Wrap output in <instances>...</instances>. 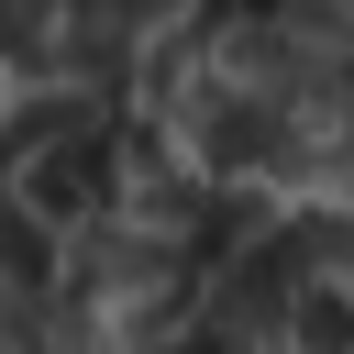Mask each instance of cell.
I'll return each instance as SVG.
<instances>
[{
  "label": "cell",
  "mask_w": 354,
  "mask_h": 354,
  "mask_svg": "<svg viewBox=\"0 0 354 354\" xmlns=\"http://www.w3.org/2000/svg\"><path fill=\"white\" fill-rule=\"evenodd\" d=\"M100 111H122L111 88H11V111H0V166H22L33 144H55V133H77V122H100Z\"/></svg>",
  "instance_id": "obj_2"
},
{
  "label": "cell",
  "mask_w": 354,
  "mask_h": 354,
  "mask_svg": "<svg viewBox=\"0 0 354 354\" xmlns=\"http://www.w3.org/2000/svg\"><path fill=\"white\" fill-rule=\"evenodd\" d=\"M122 155H133V111H100V122L33 144L22 166H0V188H11V210H33L44 232H77V221H100V210L122 199Z\"/></svg>",
  "instance_id": "obj_1"
},
{
  "label": "cell",
  "mask_w": 354,
  "mask_h": 354,
  "mask_svg": "<svg viewBox=\"0 0 354 354\" xmlns=\"http://www.w3.org/2000/svg\"><path fill=\"white\" fill-rule=\"evenodd\" d=\"M0 199H11V188H0Z\"/></svg>",
  "instance_id": "obj_5"
},
{
  "label": "cell",
  "mask_w": 354,
  "mask_h": 354,
  "mask_svg": "<svg viewBox=\"0 0 354 354\" xmlns=\"http://www.w3.org/2000/svg\"><path fill=\"white\" fill-rule=\"evenodd\" d=\"M77 11H100V22H111V33H133V44H155L188 0H77Z\"/></svg>",
  "instance_id": "obj_3"
},
{
  "label": "cell",
  "mask_w": 354,
  "mask_h": 354,
  "mask_svg": "<svg viewBox=\"0 0 354 354\" xmlns=\"http://www.w3.org/2000/svg\"><path fill=\"white\" fill-rule=\"evenodd\" d=\"M0 111H11V77H0Z\"/></svg>",
  "instance_id": "obj_4"
}]
</instances>
